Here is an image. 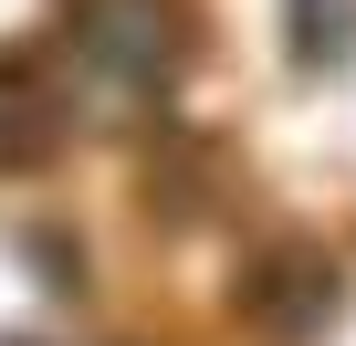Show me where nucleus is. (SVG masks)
Masks as SVG:
<instances>
[{
  "mask_svg": "<svg viewBox=\"0 0 356 346\" xmlns=\"http://www.w3.org/2000/svg\"><path fill=\"white\" fill-rule=\"evenodd\" d=\"M178 53H189L178 0H74L63 42H53V74L84 116H147L178 84Z\"/></svg>",
  "mask_w": 356,
  "mask_h": 346,
  "instance_id": "f257e3e1",
  "label": "nucleus"
},
{
  "mask_svg": "<svg viewBox=\"0 0 356 346\" xmlns=\"http://www.w3.org/2000/svg\"><path fill=\"white\" fill-rule=\"evenodd\" d=\"M252 315H262L273 336H314V325L335 315V273L293 242V252H273V262L252 273Z\"/></svg>",
  "mask_w": 356,
  "mask_h": 346,
  "instance_id": "7ed1b4c3",
  "label": "nucleus"
},
{
  "mask_svg": "<svg viewBox=\"0 0 356 346\" xmlns=\"http://www.w3.org/2000/svg\"><path fill=\"white\" fill-rule=\"evenodd\" d=\"M283 11H293V53H304V63L346 53V0H283Z\"/></svg>",
  "mask_w": 356,
  "mask_h": 346,
  "instance_id": "20e7f679",
  "label": "nucleus"
},
{
  "mask_svg": "<svg viewBox=\"0 0 356 346\" xmlns=\"http://www.w3.org/2000/svg\"><path fill=\"white\" fill-rule=\"evenodd\" d=\"M63 126H74V95H63L53 53H0V168L53 157Z\"/></svg>",
  "mask_w": 356,
  "mask_h": 346,
  "instance_id": "f03ea898",
  "label": "nucleus"
}]
</instances>
